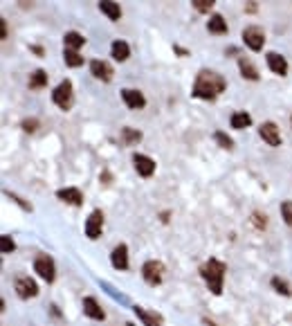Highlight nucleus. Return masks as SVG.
<instances>
[{
	"instance_id": "1",
	"label": "nucleus",
	"mask_w": 292,
	"mask_h": 326,
	"mask_svg": "<svg viewBox=\"0 0 292 326\" xmlns=\"http://www.w3.org/2000/svg\"><path fill=\"white\" fill-rule=\"evenodd\" d=\"M227 81L213 70H200L193 83V95L198 99H216L221 92H225Z\"/></svg>"
},
{
	"instance_id": "2",
	"label": "nucleus",
	"mask_w": 292,
	"mask_h": 326,
	"mask_svg": "<svg viewBox=\"0 0 292 326\" xmlns=\"http://www.w3.org/2000/svg\"><path fill=\"white\" fill-rule=\"evenodd\" d=\"M225 272H227V266H225L223 261H218V259H209V261L200 268L202 279L207 281V286H209V290L213 292V295H221L223 292Z\"/></svg>"
},
{
	"instance_id": "3",
	"label": "nucleus",
	"mask_w": 292,
	"mask_h": 326,
	"mask_svg": "<svg viewBox=\"0 0 292 326\" xmlns=\"http://www.w3.org/2000/svg\"><path fill=\"white\" fill-rule=\"evenodd\" d=\"M52 99H54V104L59 106L61 110H70L72 108V104H75V92H72V83L67 81H61L59 86L54 88V92H52Z\"/></svg>"
},
{
	"instance_id": "4",
	"label": "nucleus",
	"mask_w": 292,
	"mask_h": 326,
	"mask_svg": "<svg viewBox=\"0 0 292 326\" xmlns=\"http://www.w3.org/2000/svg\"><path fill=\"white\" fill-rule=\"evenodd\" d=\"M142 277L149 286L162 284V279H164V266L160 261H155V259H151V261H146L142 266Z\"/></svg>"
},
{
	"instance_id": "5",
	"label": "nucleus",
	"mask_w": 292,
	"mask_h": 326,
	"mask_svg": "<svg viewBox=\"0 0 292 326\" xmlns=\"http://www.w3.org/2000/svg\"><path fill=\"white\" fill-rule=\"evenodd\" d=\"M243 41L250 50L258 52V50H263V43H265V32H263L258 25H250V27L243 30Z\"/></svg>"
},
{
	"instance_id": "6",
	"label": "nucleus",
	"mask_w": 292,
	"mask_h": 326,
	"mask_svg": "<svg viewBox=\"0 0 292 326\" xmlns=\"http://www.w3.org/2000/svg\"><path fill=\"white\" fill-rule=\"evenodd\" d=\"M34 272H38V277L45 279L47 284H52L54 277H56V268H54V261L50 259L47 254H41L34 261Z\"/></svg>"
},
{
	"instance_id": "7",
	"label": "nucleus",
	"mask_w": 292,
	"mask_h": 326,
	"mask_svg": "<svg viewBox=\"0 0 292 326\" xmlns=\"http://www.w3.org/2000/svg\"><path fill=\"white\" fill-rule=\"evenodd\" d=\"M101 229H104V214H101V209H94L86 221V236L94 241L101 236Z\"/></svg>"
},
{
	"instance_id": "8",
	"label": "nucleus",
	"mask_w": 292,
	"mask_h": 326,
	"mask_svg": "<svg viewBox=\"0 0 292 326\" xmlns=\"http://www.w3.org/2000/svg\"><path fill=\"white\" fill-rule=\"evenodd\" d=\"M14 288L18 292L20 299H30V297H36L38 295V286L36 281L30 279V277H18L14 281Z\"/></svg>"
},
{
	"instance_id": "9",
	"label": "nucleus",
	"mask_w": 292,
	"mask_h": 326,
	"mask_svg": "<svg viewBox=\"0 0 292 326\" xmlns=\"http://www.w3.org/2000/svg\"><path fill=\"white\" fill-rule=\"evenodd\" d=\"M133 165H135V171H137L142 178L153 176V171H155V160H151L149 155H142V153L133 155Z\"/></svg>"
},
{
	"instance_id": "10",
	"label": "nucleus",
	"mask_w": 292,
	"mask_h": 326,
	"mask_svg": "<svg viewBox=\"0 0 292 326\" xmlns=\"http://www.w3.org/2000/svg\"><path fill=\"white\" fill-rule=\"evenodd\" d=\"M121 99L131 110H139V108H144V106H146L144 95L139 92V90H133V88H124L121 90Z\"/></svg>"
},
{
	"instance_id": "11",
	"label": "nucleus",
	"mask_w": 292,
	"mask_h": 326,
	"mask_svg": "<svg viewBox=\"0 0 292 326\" xmlns=\"http://www.w3.org/2000/svg\"><path fill=\"white\" fill-rule=\"evenodd\" d=\"M258 133H261V137L265 139L270 146H279L281 144V133H279V126L274 122H265L261 124V128H258Z\"/></svg>"
},
{
	"instance_id": "12",
	"label": "nucleus",
	"mask_w": 292,
	"mask_h": 326,
	"mask_svg": "<svg viewBox=\"0 0 292 326\" xmlns=\"http://www.w3.org/2000/svg\"><path fill=\"white\" fill-rule=\"evenodd\" d=\"M56 198L67 202V205L79 207V205L83 202V194H81V191H79L77 187H65V189H59V191H56Z\"/></svg>"
},
{
	"instance_id": "13",
	"label": "nucleus",
	"mask_w": 292,
	"mask_h": 326,
	"mask_svg": "<svg viewBox=\"0 0 292 326\" xmlns=\"http://www.w3.org/2000/svg\"><path fill=\"white\" fill-rule=\"evenodd\" d=\"M110 263H112V268H117V270H128V247L124 243H119L112 250Z\"/></svg>"
},
{
	"instance_id": "14",
	"label": "nucleus",
	"mask_w": 292,
	"mask_h": 326,
	"mask_svg": "<svg viewBox=\"0 0 292 326\" xmlns=\"http://www.w3.org/2000/svg\"><path fill=\"white\" fill-rule=\"evenodd\" d=\"M265 59H267V67L274 72V75H281V77L288 75V61H285L281 54H277V52H267Z\"/></svg>"
},
{
	"instance_id": "15",
	"label": "nucleus",
	"mask_w": 292,
	"mask_h": 326,
	"mask_svg": "<svg viewBox=\"0 0 292 326\" xmlns=\"http://www.w3.org/2000/svg\"><path fill=\"white\" fill-rule=\"evenodd\" d=\"M90 72H92L97 79H101V81H110L112 75H115V72H112V67L106 63V61H99V59H94L92 63H90Z\"/></svg>"
},
{
	"instance_id": "16",
	"label": "nucleus",
	"mask_w": 292,
	"mask_h": 326,
	"mask_svg": "<svg viewBox=\"0 0 292 326\" xmlns=\"http://www.w3.org/2000/svg\"><path fill=\"white\" fill-rule=\"evenodd\" d=\"M83 313H86L90 319H104L106 317L104 308L99 306L94 297H86V299H83Z\"/></svg>"
},
{
	"instance_id": "17",
	"label": "nucleus",
	"mask_w": 292,
	"mask_h": 326,
	"mask_svg": "<svg viewBox=\"0 0 292 326\" xmlns=\"http://www.w3.org/2000/svg\"><path fill=\"white\" fill-rule=\"evenodd\" d=\"M207 30L211 34H227V20H225L221 14H213V16H209V20H207Z\"/></svg>"
},
{
	"instance_id": "18",
	"label": "nucleus",
	"mask_w": 292,
	"mask_h": 326,
	"mask_svg": "<svg viewBox=\"0 0 292 326\" xmlns=\"http://www.w3.org/2000/svg\"><path fill=\"white\" fill-rule=\"evenodd\" d=\"M63 43H65V50H75L77 52V50L86 43V38H83V34H79V32H65Z\"/></svg>"
},
{
	"instance_id": "19",
	"label": "nucleus",
	"mask_w": 292,
	"mask_h": 326,
	"mask_svg": "<svg viewBox=\"0 0 292 326\" xmlns=\"http://www.w3.org/2000/svg\"><path fill=\"white\" fill-rule=\"evenodd\" d=\"M110 52H112V59L115 61H126L128 56H131V48H128V43H124V41H115L112 48H110Z\"/></svg>"
},
{
	"instance_id": "20",
	"label": "nucleus",
	"mask_w": 292,
	"mask_h": 326,
	"mask_svg": "<svg viewBox=\"0 0 292 326\" xmlns=\"http://www.w3.org/2000/svg\"><path fill=\"white\" fill-rule=\"evenodd\" d=\"M99 9L104 11L110 20H119L121 18V7L117 3H108V0H104V3H99Z\"/></svg>"
},
{
	"instance_id": "21",
	"label": "nucleus",
	"mask_w": 292,
	"mask_h": 326,
	"mask_svg": "<svg viewBox=\"0 0 292 326\" xmlns=\"http://www.w3.org/2000/svg\"><path fill=\"white\" fill-rule=\"evenodd\" d=\"M238 67H240V75H243L245 79H250V81H256V79H258V70L252 65V61L245 59V56H243V59H238Z\"/></svg>"
},
{
	"instance_id": "22",
	"label": "nucleus",
	"mask_w": 292,
	"mask_h": 326,
	"mask_svg": "<svg viewBox=\"0 0 292 326\" xmlns=\"http://www.w3.org/2000/svg\"><path fill=\"white\" fill-rule=\"evenodd\" d=\"M250 124H252V117L247 115L245 110L234 112V115H232V128H236V131H243V128H247Z\"/></svg>"
},
{
	"instance_id": "23",
	"label": "nucleus",
	"mask_w": 292,
	"mask_h": 326,
	"mask_svg": "<svg viewBox=\"0 0 292 326\" xmlns=\"http://www.w3.org/2000/svg\"><path fill=\"white\" fill-rule=\"evenodd\" d=\"M135 315L142 319L144 326H162V319L160 317H155L153 313H146L144 308H139V306H135Z\"/></svg>"
},
{
	"instance_id": "24",
	"label": "nucleus",
	"mask_w": 292,
	"mask_h": 326,
	"mask_svg": "<svg viewBox=\"0 0 292 326\" xmlns=\"http://www.w3.org/2000/svg\"><path fill=\"white\" fill-rule=\"evenodd\" d=\"M47 86V72L45 70H36L30 75V88L32 90H38V88H45Z\"/></svg>"
},
{
	"instance_id": "25",
	"label": "nucleus",
	"mask_w": 292,
	"mask_h": 326,
	"mask_svg": "<svg viewBox=\"0 0 292 326\" xmlns=\"http://www.w3.org/2000/svg\"><path fill=\"white\" fill-rule=\"evenodd\" d=\"M121 139H124V144H137L139 139H142V133L135 131L131 126H126V128H121Z\"/></svg>"
},
{
	"instance_id": "26",
	"label": "nucleus",
	"mask_w": 292,
	"mask_h": 326,
	"mask_svg": "<svg viewBox=\"0 0 292 326\" xmlns=\"http://www.w3.org/2000/svg\"><path fill=\"white\" fill-rule=\"evenodd\" d=\"M63 61H65V65H70V67L83 65V56H79V52H75V50H63Z\"/></svg>"
},
{
	"instance_id": "27",
	"label": "nucleus",
	"mask_w": 292,
	"mask_h": 326,
	"mask_svg": "<svg viewBox=\"0 0 292 326\" xmlns=\"http://www.w3.org/2000/svg\"><path fill=\"white\" fill-rule=\"evenodd\" d=\"M272 288L277 290V292H281V295H285V297H290V295H292V290H290L288 281L281 279V277H272Z\"/></svg>"
},
{
	"instance_id": "28",
	"label": "nucleus",
	"mask_w": 292,
	"mask_h": 326,
	"mask_svg": "<svg viewBox=\"0 0 292 326\" xmlns=\"http://www.w3.org/2000/svg\"><path fill=\"white\" fill-rule=\"evenodd\" d=\"M14 250H16V243L11 241V236H7V234L0 236V252H3V254H9V252H14Z\"/></svg>"
},
{
	"instance_id": "29",
	"label": "nucleus",
	"mask_w": 292,
	"mask_h": 326,
	"mask_svg": "<svg viewBox=\"0 0 292 326\" xmlns=\"http://www.w3.org/2000/svg\"><path fill=\"white\" fill-rule=\"evenodd\" d=\"M281 216H283V221L292 227V200L281 202Z\"/></svg>"
},
{
	"instance_id": "30",
	"label": "nucleus",
	"mask_w": 292,
	"mask_h": 326,
	"mask_svg": "<svg viewBox=\"0 0 292 326\" xmlns=\"http://www.w3.org/2000/svg\"><path fill=\"white\" fill-rule=\"evenodd\" d=\"M213 139H216V142H218V144H221V146H223V149H232V146H234V142H232V137H229V135H225L223 131H218L216 135H213Z\"/></svg>"
},
{
	"instance_id": "31",
	"label": "nucleus",
	"mask_w": 292,
	"mask_h": 326,
	"mask_svg": "<svg viewBox=\"0 0 292 326\" xmlns=\"http://www.w3.org/2000/svg\"><path fill=\"white\" fill-rule=\"evenodd\" d=\"M252 223H254L258 229H263L267 225V216H265V214H261V212H254V214H252Z\"/></svg>"
},
{
	"instance_id": "32",
	"label": "nucleus",
	"mask_w": 292,
	"mask_h": 326,
	"mask_svg": "<svg viewBox=\"0 0 292 326\" xmlns=\"http://www.w3.org/2000/svg\"><path fill=\"white\" fill-rule=\"evenodd\" d=\"M5 196H7V198H11V200H14L16 205H20V207H22V209H25V212H32V205H30V202H25V200H22L20 196H16V194H9V191H5Z\"/></svg>"
},
{
	"instance_id": "33",
	"label": "nucleus",
	"mask_w": 292,
	"mask_h": 326,
	"mask_svg": "<svg viewBox=\"0 0 292 326\" xmlns=\"http://www.w3.org/2000/svg\"><path fill=\"white\" fill-rule=\"evenodd\" d=\"M193 7L202 11V14H207V11L213 7V0H193Z\"/></svg>"
},
{
	"instance_id": "34",
	"label": "nucleus",
	"mask_w": 292,
	"mask_h": 326,
	"mask_svg": "<svg viewBox=\"0 0 292 326\" xmlns=\"http://www.w3.org/2000/svg\"><path fill=\"white\" fill-rule=\"evenodd\" d=\"M36 126H38V120H25V122H22V128H25L27 133H34V131H36Z\"/></svg>"
},
{
	"instance_id": "35",
	"label": "nucleus",
	"mask_w": 292,
	"mask_h": 326,
	"mask_svg": "<svg viewBox=\"0 0 292 326\" xmlns=\"http://www.w3.org/2000/svg\"><path fill=\"white\" fill-rule=\"evenodd\" d=\"M0 38H3V41L7 38V20L5 18H0Z\"/></svg>"
},
{
	"instance_id": "36",
	"label": "nucleus",
	"mask_w": 292,
	"mask_h": 326,
	"mask_svg": "<svg viewBox=\"0 0 292 326\" xmlns=\"http://www.w3.org/2000/svg\"><path fill=\"white\" fill-rule=\"evenodd\" d=\"M32 52H36L38 56H41V54H43V50H41V48H38V45H32Z\"/></svg>"
}]
</instances>
